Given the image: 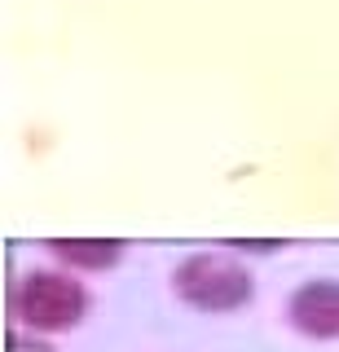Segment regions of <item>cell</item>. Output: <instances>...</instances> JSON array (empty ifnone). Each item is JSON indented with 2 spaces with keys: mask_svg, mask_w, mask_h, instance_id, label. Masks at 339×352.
<instances>
[{
  "mask_svg": "<svg viewBox=\"0 0 339 352\" xmlns=\"http://www.w3.org/2000/svg\"><path fill=\"white\" fill-rule=\"evenodd\" d=\"M93 308L89 286L71 269H27L9 291V317L27 335H67Z\"/></svg>",
  "mask_w": 339,
  "mask_h": 352,
  "instance_id": "obj_1",
  "label": "cell"
},
{
  "mask_svg": "<svg viewBox=\"0 0 339 352\" xmlns=\"http://www.w3.org/2000/svg\"><path fill=\"white\" fill-rule=\"evenodd\" d=\"M172 295L194 313L225 317L256 300V278L234 251H194L172 269Z\"/></svg>",
  "mask_w": 339,
  "mask_h": 352,
  "instance_id": "obj_2",
  "label": "cell"
},
{
  "mask_svg": "<svg viewBox=\"0 0 339 352\" xmlns=\"http://www.w3.org/2000/svg\"><path fill=\"white\" fill-rule=\"evenodd\" d=\"M287 322L304 339H339V278H309L287 295Z\"/></svg>",
  "mask_w": 339,
  "mask_h": 352,
  "instance_id": "obj_3",
  "label": "cell"
},
{
  "mask_svg": "<svg viewBox=\"0 0 339 352\" xmlns=\"http://www.w3.org/2000/svg\"><path fill=\"white\" fill-rule=\"evenodd\" d=\"M45 247L71 273H111L128 256V242H115V238H49Z\"/></svg>",
  "mask_w": 339,
  "mask_h": 352,
  "instance_id": "obj_4",
  "label": "cell"
},
{
  "mask_svg": "<svg viewBox=\"0 0 339 352\" xmlns=\"http://www.w3.org/2000/svg\"><path fill=\"white\" fill-rule=\"evenodd\" d=\"M287 242L282 238H260V242H251V238H229L225 242V251H234V256H273V251H282Z\"/></svg>",
  "mask_w": 339,
  "mask_h": 352,
  "instance_id": "obj_5",
  "label": "cell"
},
{
  "mask_svg": "<svg viewBox=\"0 0 339 352\" xmlns=\"http://www.w3.org/2000/svg\"><path fill=\"white\" fill-rule=\"evenodd\" d=\"M5 352H58L45 335H27V330H14L5 339Z\"/></svg>",
  "mask_w": 339,
  "mask_h": 352,
  "instance_id": "obj_6",
  "label": "cell"
}]
</instances>
